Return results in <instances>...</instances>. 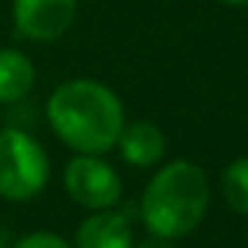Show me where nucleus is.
Here are the masks:
<instances>
[{
  "label": "nucleus",
  "instance_id": "f257e3e1",
  "mask_svg": "<svg viewBox=\"0 0 248 248\" xmlns=\"http://www.w3.org/2000/svg\"><path fill=\"white\" fill-rule=\"evenodd\" d=\"M54 134L80 155H104L118 144L125 125L123 102L109 86L91 78L67 80L48 99Z\"/></svg>",
  "mask_w": 248,
  "mask_h": 248
},
{
  "label": "nucleus",
  "instance_id": "39448f33",
  "mask_svg": "<svg viewBox=\"0 0 248 248\" xmlns=\"http://www.w3.org/2000/svg\"><path fill=\"white\" fill-rule=\"evenodd\" d=\"M78 14V0H14V24L35 43H51L67 35Z\"/></svg>",
  "mask_w": 248,
  "mask_h": 248
},
{
  "label": "nucleus",
  "instance_id": "f03ea898",
  "mask_svg": "<svg viewBox=\"0 0 248 248\" xmlns=\"http://www.w3.org/2000/svg\"><path fill=\"white\" fill-rule=\"evenodd\" d=\"M208 179L195 163L173 160L152 176L141 198V219L155 237H184L203 221Z\"/></svg>",
  "mask_w": 248,
  "mask_h": 248
},
{
  "label": "nucleus",
  "instance_id": "f8f14e48",
  "mask_svg": "<svg viewBox=\"0 0 248 248\" xmlns=\"http://www.w3.org/2000/svg\"><path fill=\"white\" fill-rule=\"evenodd\" d=\"M227 6H248V0H221Z\"/></svg>",
  "mask_w": 248,
  "mask_h": 248
},
{
  "label": "nucleus",
  "instance_id": "20e7f679",
  "mask_svg": "<svg viewBox=\"0 0 248 248\" xmlns=\"http://www.w3.org/2000/svg\"><path fill=\"white\" fill-rule=\"evenodd\" d=\"M64 187L75 203L91 211L112 208L123 192L118 171L107 160H102L99 155H80V152L64 166Z\"/></svg>",
  "mask_w": 248,
  "mask_h": 248
},
{
  "label": "nucleus",
  "instance_id": "1a4fd4ad",
  "mask_svg": "<svg viewBox=\"0 0 248 248\" xmlns=\"http://www.w3.org/2000/svg\"><path fill=\"white\" fill-rule=\"evenodd\" d=\"M221 192L224 200L232 205V211L248 216V157L230 163L221 176Z\"/></svg>",
  "mask_w": 248,
  "mask_h": 248
},
{
  "label": "nucleus",
  "instance_id": "7ed1b4c3",
  "mask_svg": "<svg viewBox=\"0 0 248 248\" xmlns=\"http://www.w3.org/2000/svg\"><path fill=\"white\" fill-rule=\"evenodd\" d=\"M48 155L35 136L22 128L0 131V198L30 200L48 182Z\"/></svg>",
  "mask_w": 248,
  "mask_h": 248
},
{
  "label": "nucleus",
  "instance_id": "423d86ee",
  "mask_svg": "<svg viewBox=\"0 0 248 248\" xmlns=\"http://www.w3.org/2000/svg\"><path fill=\"white\" fill-rule=\"evenodd\" d=\"M75 248H134L128 219L109 208L91 214L78 227Z\"/></svg>",
  "mask_w": 248,
  "mask_h": 248
},
{
  "label": "nucleus",
  "instance_id": "9b49d317",
  "mask_svg": "<svg viewBox=\"0 0 248 248\" xmlns=\"http://www.w3.org/2000/svg\"><path fill=\"white\" fill-rule=\"evenodd\" d=\"M139 248H173L166 237H152V240H144Z\"/></svg>",
  "mask_w": 248,
  "mask_h": 248
},
{
  "label": "nucleus",
  "instance_id": "9d476101",
  "mask_svg": "<svg viewBox=\"0 0 248 248\" xmlns=\"http://www.w3.org/2000/svg\"><path fill=\"white\" fill-rule=\"evenodd\" d=\"M14 248H70V243L54 232H32L14 243Z\"/></svg>",
  "mask_w": 248,
  "mask_h": 248
},
{
  "label": "nucleus",
  "instance_id": "6e6552de",
  "mask_svg": "<svg viewBox=\"0 0 248 248\" xmlns=\"http://www.w3.org/2000/svg\"><path fill=\"white\" fill-rule=\"evenodd\" d=\"M35 86V64L24 51L0 48V104L22 102Z\"/></svg>",
  "mask_w": 248,
  "mask_h": 248
},
{
  "label": "nucleus",
  "instance_id": "0eeeda50",
  "mask_svg": "<svg viewBox=\"0 0 248 248\" xmlns=\"http://www.w3.org/2000/svg\"><path fill=\"white\" fill-rule=\"evenodd\" d=\"M115 147H120V155H123L125 163L144 168V166H155L163 157V152H166V136L150 120H136V123L123 125Z\"/></svg>",
  "mask_w": 248,
  "mask_h": 248
}]
</instances>
